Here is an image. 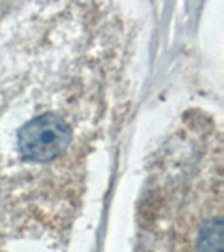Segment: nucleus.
Segmentation results:
<instances>
[{
    "label": "nucleus",
    "instance_id": "f03ea898",
    "mask_svg": "<svg viewBox=\"0 0 224 252\" xmlns=\"http://www.w3.org/2000/svg\"><path fill=\"white\" fill-rule=\"evenodd\" d=\"M135 252H224L223 135L206 113L182 116L150 161Z\"/></svg>",
    "mask_w": 224,
    "mask_h": 252
},
{
    "label": "nucleus",
    "instance_id": "f257e3e1",
    "mask_svg": "<svg viewBox=\"0 0 224 252\" xmlns=\"http://www.w3.org/2000/svg\"><path fill=\"white\" fill-rule=\"evenodd\" d=\"M125 37L108 0H0V150L44 121L101 133L115 115Z\"/></svg>",
    "mask_w": 224,
    "mask_h": 252
}]
</instances>
